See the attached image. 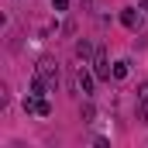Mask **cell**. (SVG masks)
<instances>
[{"instance_id": "6da1fadb", "label": "cell", "mask_w": 148, "mask_h": 148, "mask_svg": "<svg viewBox=\"0 0 148 148\" xmlns=\"http://www.w3.org/2000/svg\"><path fill=\"white\" fill-rule=\"evenodd\" d=\"M38 76H41L48 86H55V83H59V66H52V62H41V66H38Z\"/></svg>"}, {"instance_id": "7a4b0ae2", "label": "cell", "mask_w": 148, "mask_h": 148, "mask_svg": "<svg viewBox=\"0 0 148 148\" xmlns=\"http://www.w3.org/2000/svg\"><path fill=\"white\" fill-rule=\"evenodd\" d=\"M93 66H97V76H100V79H110V66H107V55H103V48H97V55H93Z\"/></svg>"}, {"instance_id": "3957f363", "label": "cell", "mask_w": 148, "mask_h": 148, "mask_svg": "<svg viewBox=\"0 0 148 148\" xmlns=\"http://www.w3.org/2000/svg\"><path fill=\"white\" fill-rule=\"evenodd\" d=\"M138 103H141V117H148V83L138 86Z\"/></svg>"}, {"instance_id": "277c9868", "label": "cell", "mask_w": 148, "mask_h": 148, "mask_svg": "<svg viewBox=\"0 0 148 148\" xmlns=\"http://www.w3.org/2000/svg\"><path fill=\"white\" fill-rule=\"evenodd\" d=\"M83 66H86V62H83ZM83 66H79V86H83V93H90V90H93V76L86 73Z\"/></svg>"}, {"instance_id": "5b68a950", "label": "cell", "mask_w": 148, "mask_h": 148, "mask_svg": "<svg viewBox=\"0 0 148 148\" xmlns=\"http://www.w3.org/2000/svg\"><path fill=\"white\" fill-rule=\"evenodd\" d=\"M121 21H124V28H131V31H134V28H138V14H134V10H131V7H127V10H124V14H121Z\"/></svg>"}, {"instance_id": "8992f818", "label": "cell", "mask_w": 148, "mask_h": 148, "mask_svg": "<svg viewBox=\"0 0 148 148\" xmlns=\"http://www.w3.org/2000/svg\"><path fill=\"white\" fill-rule=\"evenodd\" d=\"M76 55H79V59H83V62H86V59H90V55H93V45H90V41H86V38H83V41H79V45H76Z\"/></svg>"}, {"instance_id": "52a82bcc", "label": "cell", "mask_w": 148, "mask_h": 148, "mask_svg": "<svg viewBox=\"0 0 148 148\" xmlns=\"http://www.w3.org/2000/svg\"><path fill=\"white\" fill-rule=\"evenodd\" d=\"M127 66H131V62H124V59H121V62L114 66V79H124V76H127Z\"/></svg>"}, {"instance_id": "ba28073f", "label": "cell", "mask_w": 148, "mask_h": 148, "mask_svg": "<svg viewBox=\"0 0 148 148\" xmlns=\"http://www.w3.org/2000/svg\"><path fill=\"white\" fill-rule=\"evenodd\" d=\"M52 7H55V10H66V7H69V0H52Z\"/></svg>"}, {"instance_id": "9c48e42d", "label": "cell", "mask_w": 148, "mask_h": 148, "mask_svg": "<svg viewBox=\"0 0 148 148\" xmlns=\"http://www.w3.org/2000/svg\"><path fill=\"white\" fill-rule=\"evenodd\" d=\"M79 3H83V7H93V0H79Z\"/></svg>"}, {"instance_id": "30bf717a", "label": "cell", "mask_w": 148, "mask_h": 148, "mask_svg": "<svg viewBox=\"0 0 148 148\" xmlns=\"http://www.w3.org/2000/svg\"><path fill=\"white\" fill-rule=\"evenodd\" d=\"M138 7H145V10H148V0H138Z\"/></svg>"}]
</instances>
